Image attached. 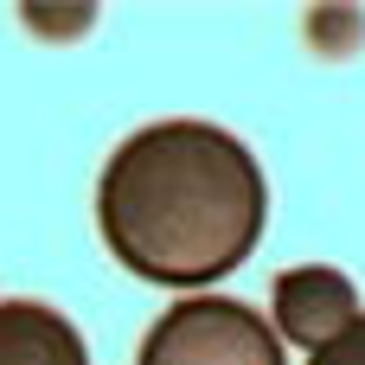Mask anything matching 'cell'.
<instances>
[{
	"mask_svg": "<svg viewBox=\"0 0 365 365\" xmlns=\"http://www.w3.org/2000/svg\"><path fill=\"white\" fill-rule=\"evenodd\" d=\"M269 218V186L257 154L192 115H167L135 128L103 180H96V225L122 269L160 289H205L231 276Z\"/></svg>",
	"mask_w": 365,
	"mask_h": 365,
	"instance_id": "cell-1",
	"label": "cell"
},
{
	"mask_svg": "<svg viewBox=\"0 0 365 365\" xmlns=\"http://www.w3.org/2000/svg\"><path fill=\"white\" fill-rule=\"evenodd\" d=\"M135 365H289V353L257 308L231 295H192L148 327Z\"/></svg>",
	"mask_w": 365,
	"mask_h": 365,
	"instance_id": "cell-2",
	"label": "cell"
},
{
	"mask_svg": "<svg viewBox=\"0 0 365 365\" xmlns=\"http://www.w3.org/2000/svg\"><path fill=\"white\" fill-rule=\"evenodd\" d=\"M269 308H276V340L282 346H327L346 321H359V289L346 269H327V263H302V269H282L276 289H269Z\"/></svg>",
	"mask_w": 365,
	"mask_h": 365,
	"instance_id": "cell-3",
	"label": "cell"
},
{
	"mask_svg": "<svg viewBox=\"0 0 365 365\" xmlns=\"http://www.w3.org/2000/svg\"><path fill=\"white\" fill-rule=\"evenodd\" d=\"M0 365H90V346L58 308L0 302Z\"/></svg>",
	"mask_w": 365,
	"mask_h": 365,
	"instance_id": "cell-4",
	"label": "cell"
},
{
	"mask_svg": "<svg viewBox=\"0 0 365 365\" xmlns=\"http://www.w3.org/2000/svg\"><path fill=\"white\" fill-rule=\"evenodd\" d=\"M308 365H365V314H359V321H346L327 346H314Z\"/></svg>",
	"mask_w": 365,
	"mask_h": 365,
	"instance_id": "cell-5",
	"label": "cell"
}]
</instances>
